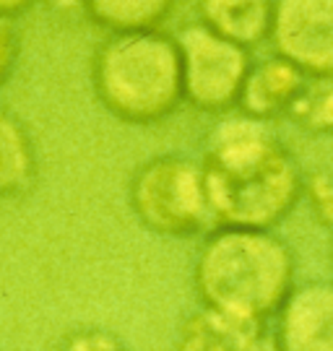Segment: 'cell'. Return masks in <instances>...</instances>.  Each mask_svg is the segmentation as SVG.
Masks as SVG:
<instances>
[{
	"instance_id": "3957f363",
	"label": "cell",
	"mask_w": 333,
	"mask_h": 351,
	"mask_svg": "<svg viewBox=\"0 0 333 351\" xmlns=\"http://www.w3.org/2000/svg\"><path fill=\"white\" fill-rule=\"evenodd\" d=\"M91 81L99 101L133 125L159 123L185 99L180 47L157 29L104 39L91 60Z\"/></svg>"
},
{
	"instance_id": "2e32d148",
	"label": "cell",
	"mask_w": 333,
	"mask_h": 351,
	"mask_svg": "<svg viewBox=\"0 0 333 351\" xmlns=\"http://www.w3.org/2000/svg\"><path fill=\"white\" fill-rule=\"evenodd\" d=\"M49 11L58 13H76V11H87V0H45Z\"/></svg>"
},
{
	"instance_id": "5b68a950",
	"label": "cell",
	"mask_w": 333,
	"mask_h": 351,
	"mask_svg": "<svg viewBox=\"0 0 333 351\" xmlns=\"http://www.w3.org/2000/svg\"><path fill=\"white\" fill-rule=\"evenodd\" d=\"M183 58V94L200 112H227L237 107L250 73V52L219 37L206 24L185 26L177 37Z\"/></svg>"
},
{
	"instance_id": "5bb4252c",
	"label": "cell",
	"mask_w": 333,
	"mask_h": 351,
	"mask_svg": "<svg viewBox=\"0 0 333 351\" xmlns=\"http://www.w3.org/2000/svg\"><path fill=\"white\" fill-rule=\"evenodd\" d=\"M302 195H308L310 211L315 221L333 229V172L331 169H318L305 180Z\"/></svg>"
},
{
	"instance_id": "8992f818",
	"label": "cell",
	"mask_w": 333,
	"mask_h": 351,
	"mask_svg": "<svg viewBox=\"0 0 333 351\" xmlns=\"http://www.w3.org/2000/svg\"><path fill=\"white\" fill-rule=\"evenodd\" d=\"M268 37L305 75H333V0H276Z\"/></svg>"
},
{
	"instance_id": "e0dca14e",
	"label": "cell",
	"mask_w": 333,
	"mask_h": 351,
	"mask_svg": "<svg viewBox=\"0 0 333 351\" xmlns=\"http://www.w3.org/2000/svg\"><path fill=\"white\" fill-rule=\"evenodd\" d=\"M37 0H0V16L5 19H13L19 13H24L26 8H32Z\"/></svg>"
},
{
	"instance_id": "4fadbf2b",
	"label": "cell",
	"mask_w": 333,
	"mask_h": 351,
	"mask_svg": "<svg viewBox=\"0 0 333 351\" xmlns=\"http://www.w3.org/2000/svg\"><path fill=\"white\" fill-rule=\"evenodd\" d=\"M286 117L305 133H333V75H305Z\"/></svg>"
},
{
	"instance_id": "30bf717a",
	"label": "cell",
	"mask_w": 333,
	"mask_h": 351,
	"mask_svg": "<svg viewBox=\"0 0 333 351\" xmlns=\"http://www.w3.org/2000/svg\"><path fill=\"white\" fill-rule=\"evenodd\" d=\"M200 24L250 50L271 34V0H200Z\"/></svg>"
},
{
	"instance_id": "ac0fdd59",
	"label": "cell",
	"mask_w": 333,
	"mask_h": 351,
	"mask_svg": "<svg viewBox=\"0 0 333 351\" xmlns=\"http://www.w3.org/2000/svg\"><path fill=\"white\" fill-rule=\"evenodd\" d=\"M331 271H333V242H331Z\"/></svg>"
},
{
	"instance_id": "7c38bea8",
	"label": "cell",
	"mask_w": 333,
	"mask_h": 351,
	"mask_svg": "<svg viewBox=\"0 0 333 351\" xmlns=\"http://www.w3.org/2000/svg\"><path fill=\"white\" fill-rule=\"evenodd\" d=\"M174 0H87V13L112 34L151 32L172 11Z\"/></svg>"
},
{
	"instance_id": "7a4b0ae2",
	"label": "cell",
	"mask_w": 333,
	"mask_h": 351,
	"mask_svg": "<svg viewBox=\"0 0 333 351\" xmlns=\"http://www.w3.org/2000/svg\"><path fill=\"white\" fill-rule=\"evenodd\" d=\"M295 252L273 229L216 226L193 265V289L206 310L268 323L292 294Z\"/></svg>"
},
{
	"instance_id": "8fae6325",
	"label": "cell",
	"mask_w": 333,
	"mask_h": 351,
	"mask_svg": "<svg viewBox=\"0 0 333 351\" xmlns=\"http://www.w3.org/2000/svg\"><path fill=\"white\" fill-rule=\"evenodd\" d=\"M37 175V156L26 128L0 107V198L29 190Z\"/></svg>"
},
{
	"instance_id": "9a60e30c",
	"label": "cell",
	"mask_w": 333,
	"mask_h": 351,
	"mask_svg": "<svg viewBox=\"0 0 333 351\" xmlns=\"http://www.w3.org/2000/svg\"><path fill=\"white\" fill-rule=\"evenodd\" d=\"M16 55H19V34L13 29L11 19L0 16V84L11 75Z\"/></svg>"
},
{
	"instance_id": "52a82bcc",
	"label": "cell",
	"mask_w": 333,
	"mask_h": 351,
	"mask_svg": "<svg viewBox=\"0 0 333 351\" xmlns=\"http://www.w3.org/2000/svg\"><path fill=\"white\" fill-rule=\"evenodd\" d=\"M276 351H333V281L292 289L273 317Z\"/></svg>"
},
{
	"instance_id": "9c48e42d",
	"label": "cell",
	"mask_w": 333,
	"mask_h": 351,
	"mask_svg": "<svg viewBox=\"0 0 333 351\" xmlns=\"http://www.w3.org/2000/svg\"><path fill=\"white\" fill-rule=\"evenodd\" d=\"M305 81V73L284 58H268L250 68L237 107L242 114L268 123L273 117L289 112L297 91Z\"/></svg>"
},
{
	"instance_id": "6da1fadb",
	"label": "cell",
	"mask_w": 333,
	"mask_h": 351,
	"mask_svg": "<svg viewBox=\"0 0 333 351\" xmlns=\"http://www.w3.org/2000/svg\"><path fill=\"white\" fill-rule=\"evenodd\" d=\"M203 180L216 226L273 229L302 198L305 177L268 123L235 114L211 130Z\"/></svg>"
},
{
	"instance_id": "ba28073f",
	"label": "cell",
	"mask_w": 333,
	"mask_h": 351,
	"mask_svg": "<svg viewBox=\"0 0 333 351\" xmlns=\"http://www.w3.org/2000/svg\"><path fill=\"white\" fill-rule=\"evenodd\" d=\"M174 351H276L263 323H247L200 307L180 326Z\"/></svg>"
},
{
	"instance_id": "277c9868",
	"label": "cell",
	"mask_w": 333,
	"mask_h": 351,
	"mask_svg": "<svg viewBox=\"0 0 333 351\" xmlns=\"http://www.w3.org/2000/svg\"><path fill=\"white\" fill-rule=\"evenodd\" d=\"M128 198L136 219L161 237H193L216 229L200 162L161 154L138 167Z\"/></svg>"
}]
</instances>
